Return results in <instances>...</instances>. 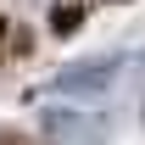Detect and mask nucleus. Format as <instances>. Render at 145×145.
I'll return each mask as SVG.
<instances>
[{"label":"nucleus","instance_id":"obj_1","mask_svg":"<svg viewBox=\"0 0 145 145\" xmlns=\"http://www.w3.org/2000/svg\"><path fill=\"white\" fill-rule=\"evenodd\" d=\"M45 128L61 134V145H95L101 140V123H95V117H67V112H50Z\"/></svg>","mask_w":145,"mask_h":145},{"label":"nucleus","instance_id":"obj_2","mask_svg":"<svg viewBox=\"0 0 145 145\" xmlns=\"http://www.w3.org/2000/svg\"><path fill=\"white\" fill-rule=\"evenodd\" d=\"M112 78V61H101V67H78V72H61L56 78V89H101Z\"/></svg>","mask_w":145,"mask_h":145}]
</instances>
